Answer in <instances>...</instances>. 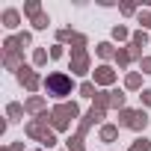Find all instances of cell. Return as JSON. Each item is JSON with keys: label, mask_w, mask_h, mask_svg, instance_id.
<instances>
[{"label": "cell", "mask_w": 151, "mask_h": 151, "mask_svg": "<svg viewBox=\"0 0 151 151\" xmlns=\"http://www.w3.org/2000/svg\"><path fill=\"white\" fill-rule=\"evenodd\" d=\"M50 86H53L56 92H65V86H68V83H65V77H50Z\"/></svg>", "instance_id": "cell-1"}]
</instances>
